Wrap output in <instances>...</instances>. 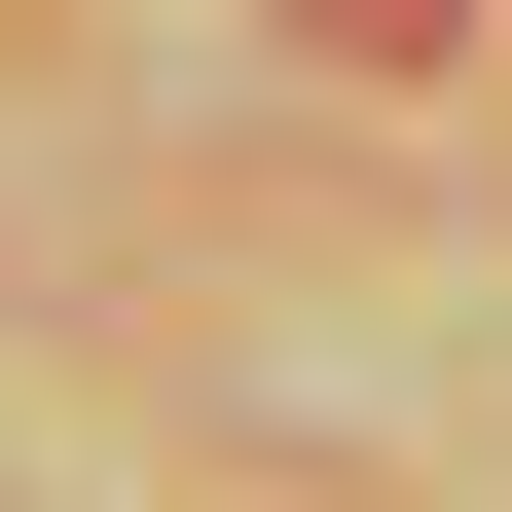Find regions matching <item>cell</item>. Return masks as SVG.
Returning <instances> with one entry per match:
<instances>
[{
  "label": "cell",
  "mask_w": 512,
  "mask_h": 512,
  "mask_svg": "<svg viewBox=\"0 0 512 512\" xmlns=\"http://www.w3.org/2000/svg\"><path fill=\"white\" fill-rule=\"evenodd\" d=\"M293 37H330V74H439V37H476V0H293Z\"/></svg>",
  "instance_id": "cell-1"
}]
</instances>
